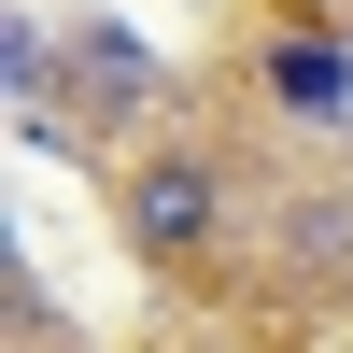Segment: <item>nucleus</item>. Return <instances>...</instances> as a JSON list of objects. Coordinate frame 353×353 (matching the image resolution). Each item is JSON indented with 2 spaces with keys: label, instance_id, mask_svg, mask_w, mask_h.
<instances>
[{
  "label": "nucleus",
  "instance_id": "obj_1",
  "mask_svg": "<svg viewBox=\"0 0 353 353\" xmlns=\"http://www.w3.org/2000/svg\"><path fill=\"white\" fill-rule=\"evenodd\" d=\"M128 241L156 254V269H170V254H212V241H226L212 156H141V170H128Z\"/></svg>",
  "mask_w": 353,
  "mask_h": 353
},
{
  "label": "nucleus",
  "instance_id": "obj_2",
  "mask_svg": "<svg viewBox=\"0 0 353 353\" xmlns=\"http://www.w3.org/2000/svg\"><path fill=\"white\" fill-rule=\"evenodd\" d=\"M71 71H85V99H99L113 128H141V113H156V57H141V28H85Z\"/></svg>",
  "mask_w": 353,
  "mask_h": 353
},
{
  "label": "nucleus",
  "instance_id": "obj_4",
  "mask_svg": "<svg viewBox=\"0 0 353 353\" xmlns=\"http://www.w3.org/2000/svg\"><path fill=\"white\" fill-rule=\"evenodd\" d=\"M297 241H311V269H339V254H353V212H339V198H311V212H297Z\"/></svg>",
  "mask_w": 353,
  "mask_h": 353
},
{
  "label": "nucleus",
  "instance_id": "obj_3",
  "mask_svg": "<svg viewBox=\"0 0 353 353\" xmlns=\"http://www.w3.org/2000/svg\"><path fill=\"white\" fill-rule=\"evenodd\" d=\"M269 99H297L311 128H339V113H353V57L297 28V43H269Z\"/></svg>",
  "mask_w": 353,
  "mask_h": 353
}]
</instances>
